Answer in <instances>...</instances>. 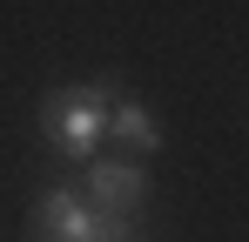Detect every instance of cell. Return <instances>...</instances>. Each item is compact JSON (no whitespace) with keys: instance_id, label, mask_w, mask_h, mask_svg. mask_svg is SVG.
Segmentation results:
<instances>
[{"instance_id":"6da1fadb","label":"cell","mask_w":249,"mask_h":242,"mask_svg":"<svg viewBox=\"0 0 249 242\" xmlns=\"http://www.w3.org/2000/svg\"><path fill=\"white\" fill-rule=\"evenodd\" d=\"M122 94L108 87V81H94V87H68V94H54L41 108V135L61 148L68 161H88L101 148V135H108V108H115Z\"/></svg>"},{"instance_id":"7a4b0ae2","label":"cell","mask_w":249,"mask_h":242,"mask_svg":"<svg viewBox=\"0 0 249 242\" xmlns=\"http://www.w3.org/2000/svg\"><path fill=\"white\" fill-rule=\"evenodd\" d=\"M27 242H148V236H142V222L88 208L74 189H47L41 208H34V236Z\"/></svg>"},{"instance_id":"3957f363","label":"cell","mask_w":249,"mask_h":242,"mask_svg":"<svg viewBox=\"0 0 249 242\" xmlns=\"http://www.w3.org/2000/svg\"><path fill=\"white\" fill-rule=\"evenodd\" d=\"M142 202H148V175H142L135 161H94V168H88V208L135 222Z\"/></svg>"},{"instance_id":"277c9868","label":"cell","mask_w":249,"mask_h":242,"mask_svg":"<svg viewBox=\"0 0 249 242\" xmlns=\"http://www.w3.org/2000/svg\"><path fill=\"white\" fill-rule=\"evenodd\" d=\"M108 135H122L128 148H142V155L162 148V128H155V115H148L142 101H115V108H108Z\"/></svg>"}]
</instances>
